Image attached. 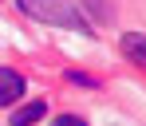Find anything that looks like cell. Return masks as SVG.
<instances>
[{
    "mask_svg": "<svg viewBox=\"0 0 146 126\" xmlns=\"http://www.w3.org/2000/svg\"><path fill=\"white\" fill-rule=\"evenodd\" d=\"M20 12L32 20H44V24H59V28H79L87 32V20L79 16L75 0H16Z\"/></svg>",
    "mask_w": 146,
    "mask_h": 126,
    "instance_id": "cell-1",
    "label": "cell"
},
{
    "mask_svg": "<svg viewBox=\"0 0 146 126\" xmlns=\"http://www.w3.org/2000/svg\"><path fill=\"white\" fill-rule=\"evenodd\" d=\"M122 51L130 55V63H138L146 71V36H138V32H126L122 36Z\"/></svg>",
    "mask_w": 146,
    "mask_h": 126,
    "instance_id": "cell-4",
    "label": "cell"
},
{
    "mask_svg": "<svg viewBox=\"0 0 146 126\" xmlns=\"http://www.w3.org/2000/svg\"><path fill=\"white\" fill-rule=\"evenodd\" d=\"M55 126H87V122H83L79 114H59V118H55Z\"/></svg>",
    "mask_w": 146,
    "mask_h": 126,
    "instance_id": "cell-5",
    "label": "cell"
},
{
    "mask_svg": "<svg viewBox=\"0 0 146 126\" xmlns=\"http://www.w3.org/2000/svg\"><path fill=\"white\" fill-rule=\"evenodd\" d=\"M20 95H24V79H20V71L0 67V106H12Z\"/></svg>",
    "mask_w": 146,
    "mask_h": 126,
    "instance_id": "cell-2",
    "label": "cell"
},
{
    "mask_svg": "<svg viewBox=\"0 0 146 126\" xmlns=\"http://www.w3.org/2000/svg\"><path fill=\"white\" fill-rule=\"evenodd\" d=\"M44 114H48V102L36 99V102H28V106H20V110L8 118V126H32V122H40Z\"/></svg>",
    "mask_w": 146,
    "mask_h": 126,
    "instance_id": "cell-3",
    "label": "cell"
}]
</instances>
